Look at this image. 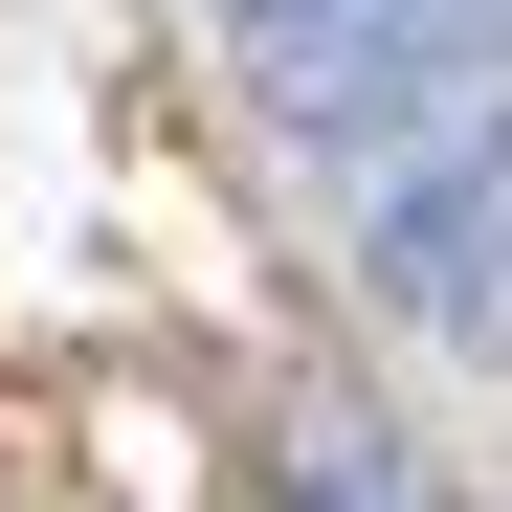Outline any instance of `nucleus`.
Wrapping results in <instances>:
<instances>
[{
	"label": "nucleus",
	"mask_w": 512,
	"mask_h": 512,
	"mask_svg": "<svg viewBox=\"0 0 512 512\" xmlns=\"http://www.w3.org/2000/svg\"><path fill=\"white\" fill-rule=\"evenodd\" d=\"M290 512H446V490H423V446H401V423L379 401H290Z\"/></svg>",
	"instance_id": "obj_2"
},
{
	"label": "nucleus",
	"mask_w": 512,
	"mask_h": 512,
	"mask_svg": "<svg viewBox=\"0 0 512 512\" xmlns=\"http://www.w3.org/2000/svg\"><path fill=\"white\" fill-rule=\"evenodd\" d=\"M379 290H401V312H446L468 357H512V156H490V179H446V201H401V223H379Z\"/></svg>",
	"instance_id": "obj_1"
}]
</instances>
